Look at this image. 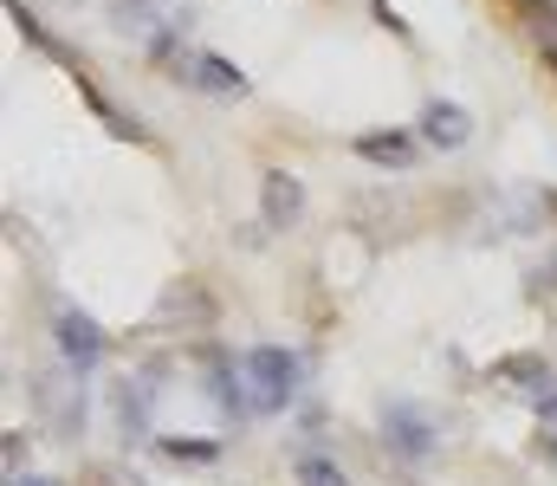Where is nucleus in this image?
Listing matches in <instances>:
<instances>
[{"label": "nucleus", "mask_w": 557, "mask_h": 486, "mask_svg": "<svg viewBox=\"0 0 557 486\" xmlns=\"http://www.w3.org/2000/svg\"><path fill=\"white\" fill-rule=\"evenodd\" d=\"M52 337H59V350H65L72 376H91V370H98V357H104V331L85 319V312L59 306V319H52Z\"/></svg>", "instance_id": "20e7f679"}, {"label": "nucleus", "mask_w": 557, "mask_h": 486, "mask_svg": "<svg viewBox=\"0 0 557 486\" xmlns=\"http://www.w3.org/2000/svg\"><path fill=\"white\" fill-rule=\"evenodd\" d=\"M169 72H175L182 85L208 91V98H247V72H240V65H227L221 52H175V59H169Z\"/></svg>", "instance_id": "f03ea898"}, {"label": "nucleus", "mask_w": 557, "mask_h": 486, "mask_svg": "<svg viewBox=\"0 0 557 486\" xmlns=\"http://www.w3.org/2000/svg\"><path fill=\"white\" fill-rule=\"evenodd\" d=\"M383 435H389V448L403 454V461H428L441 441H434V422L421 415L416 402H383Z\"/></svg>", "instance_id": "39448f33"}, {"label": "nucleus", "mask_w": 557, "mask_h": 486, "mask_svg": "<svg viewBox=\"0 0 557 486\" xmlns=\"http://www.w3.org/2000/svg\"><path fill=\"white\" fill-rule=\"evenodd\" d=\"M208 396H214V409H221V422H247V415H260L253 409V389H247V363H234V357H208Z\"/></svg>", "instance_id": "7ed1b4c3"}, {"label": "nucleus", "mask_w": 557, "mask_h": 486, "mask_svg": "<svg viewBox=\"0 0 557 486\" xmlns=\"http://www.w3.org/2000/svg\"><path fill=\"white\" fill-rule=\"evenodd\" d=\"M493 376H506V383H512L519 396H532V402H545V396H557L552 363H545V357H525V350H519V357H499V363H493Z\"/></svg>", "instance_id": "0eeeda50"}, {"label": "nucleus", "mask_w": 557, "mask_h": 486, "mask_svg": "<svg viewBox=\"0 0 557 486\" xmlns=\"http://www.w3.org/2000/svg\"><path fill=\"white\" fill-rule=\"evenodd\" d=\"M260 214H267V227H292V221L305 214V188H298V175L267 169V182H260Z\"/></svg>", "instance_id": "423d86ee"}, {"label": "nucleus", "mask_w": 557, "mask_h": 486, "mask_svg": "<svg viewBox=\"0 0 557 486\" xmlns=\"http://www.w3.org/2000/svg\"><path fill=\"white\" fill-rule=\"evenodd\" d=\"M539 454H545V461H557V428H545V435H539Z\"/></svg>", "instance_id": "a211bd4d"}, {"label": "nucleus", "mask_w": 557, "mask_h": 486, "mask_svg": "<svg viewBox=\"0 0 557 486\" xmlns=\"http://www.w3.org/2000/svg\"><path fill=\"white\" fill-rule=\"evenodd\" d=\"M162 454H169V461H214L208 441H162Z\"/></svg>", "instance_id": "2eb2a0df"}, {"label": "nucleus", "mask_w": 557, "mask_h": 486, "mask_svg": "<svg viewBox=\"0 0 557 486\" xmlns=\"http://www.w3.org/2000/svg\"><path fill=\"white\" fill-rule=\"evenodd\" d=\"M292 474H298V486H350V481H344V468H337L331 454H298V461H292Z\"/></svg>", "instance_id": "ddd939ff"}, {"label": "nucleus", "mask_w": 557, "mask_h": 486, "mask_svg": "<svg viewBox=\"0 0 557 486\" xmlns=\"http://www.w3.org/2000/svg\"><path fill=\"white\" fill-rule=\"evenodd\" d=\"M376 20H383V26H389V33H403V39H409V26H403V13H396V7H389V0H376Z\"/></svg>", "instance_id": "dca6fc26"}, {"label": "nucleus", "mask_w": 557, "mask_h": 486, "mask_svg": "<svg viewBox=\"0 0 557 486\" xmlns=\"http://www.w3.org/2000/svg\"><path fill=\"white\" fill-rule=\"evenodd\" d=\"M421 137H428L434 150H460V144L473 137V117H467L460 104H441V98H434V104H421Z\"/></svg>", "instance_id": "6e6552de"}, {"label": "nucleus", "mask_w": 557, "mask_h": 486, "mask_svg": "<svg viewBox=\"0 0 557 486\" xmlns=\"http://www.w3.org/2000/svg\"><path fill=\"white\" fill-rule=\"evenodd\" d=\"M357 157H363V162H383V169H409V162H416V144H409L403 130H389V137L376 130V137H357Z\"/></svg>", "instance_id": "9d476101"}, {"label": "nucleus", "mask_w": 557, "mask_h": 486, "mask_svg": "<svg viewBox=\"0 0 557 486\" xmlns=\"http://www.w3.org/2000/svg\"><path fill=\"white\" fill-rule=\"evenodd\" d=\"M539 422H545V428H557V396H545V402H539Z\"/></svg>", "instance_id": "f3484780"}, {"label": "nucleus", "mask_w": 557, "mask_h": 486, "mask_svg": "<svg viewBox=\"0 0 557 486\" xmlns=\"http://www.w3.org/2000/svg\"><path fill=\"white\" fill-rule=\"evenodd\" d=\"M7 486H52V481H33V474H13Z\"/></svg>", "instance_id": "6ab92c4d"}, {"label": "nucleus", "mask_w": 557, "mask_h": 486, "mask_svg": "<svg viewBox=\"0 0 557 486\" xmlns=\"http://www.w3.org/2000/svg\"><path fill=\"white\" fill-rule=\"evenodd\" d=\"M39 409H46L65 435H78V428H85V389H78V383H65V376H39Z\"/></svg>", "instance_id": "1a4fd4ad"}, {"label": "nucleus", "mask_w": 557, "mask_h": 486, "mask_svg": "<svg viewBox=\"0 0 557 486\" xmlns=\"http://www.w3.org/2000/svg\"><path fill=\"white\" fill-rule=\"evenodd\" d=\"M111 20H117L124 33H137V39H149V46H156V39L169 33V26H156V0H117V7H111Z\"/></svg>", "instance_id": "f8f14e48"}, {"label": "nucleus", "mask_w": 557, "mask_h": 486, "mask_svg": "<svg viewBox=\"0 0 557 486\" xmlns=\"http://www.w3.org/2000/svg\"><path fill=\"white\" fill-rule=\"evenodd\" d=\"M240 363H247V389H253V409H260V415L292 409V396H298V383H305V363H298L292 350L260 344V350H247Z\"/></svg>", "instance_id": "f257e3e1"}, {"label": "nucleus", "mask_w": 557, "mask_h": 486, "mask_svg": "<svg viewBox=\"0 0 557 486\" xmlns=\"http://www.w3.org/2000/svg\"><path fill=\"white\" fill-rule=\"evenodd\" d=\"M532 39L552 52V65H557V7H532Z\"/></svg>", "instance_id": "4468645a"}, {"label": "nucleus", "mask_w": 557, "mask_h": 486, "mask_svg": "<svg viewBox=\"0 0 557 486\" xmlns=\"http://www.w3.org/2000/svg\"><path fill=\"white\" fill-rule=\"evenodd\" d=\"M117 422H124V441H149V383L117 389Z\"/></svg>", "instance_id": "9b49d317"}]
</instances>
